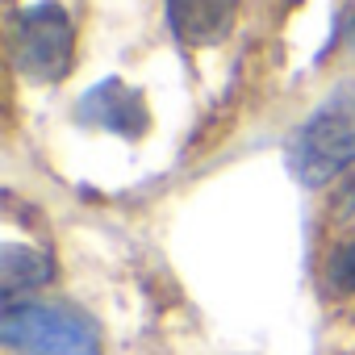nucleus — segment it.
Masks as SVG:
<instances>
[{"label": "nucleus", "mask_w": 355, "mask_h": 355, "mask_svg": "<svg viewBox=\"0 0 355 355\" xmlns=\"http://www.w3.org/2000/svg\"><path fill=\"white\" fill-rule=\"evenodd\" d=\"M0 338L21 355H101L92 318L46 301H9L0 318Z\"/></svg>", "instance_id": "nucleus-1"}, {"label": "nucleus", "mask_w": 355, "mask_h": 355, "mask_svg": "<svg viewBox=\"0 0 355 355\" xmlns=\"http://www.w3.org/2000/svg\"><path fill=\"white\" fill-rule=\"evenodd\" d=\"M71 59V21L55 5L26 9L13 26V63L30 80H59Z\"/></svg>", "instance_id": "nucleus-3"}, {"label": "nucleus", "mask_w": 355, "mask_h": 355, "mask_svg": "<svg viewBox=\"0 0 355 355\" xmlns=\"http://www.w3.org/2000/svg\"><path fill=\"white\" fill-rule=\"evenodd\" d=\"M51 259L38 255V251H26V247H5L0 251V288L5 297H17L26 288H42L51 280Z\"/></svg>", "instance_id": "nucleus-6"}, {"label": "nucleus", "mask_w": 355, "mask_h": 355, "mask_svg": "<svg viewBox=\"0 0 355 355\" xmlns=\"http://www.w3.org/2000/svg\"><path fill=\"white\" fill-rule=\"evenodd\" d=\"M330 284L338 293H355V239H347L330 251Z\"/></svg>", "instance_id": "nucleus-7"}, {"label": "nucleus", "mask_w": 355, "mask_h": 355, "mask_svg": "<svg viewBox=\"0 0 355 355\" xmlns=\"http://www.w3.org/2000/svg\"><path fill=\"white\" fill-rule=\"evenodd\" d=\"M80 117L92 121V125H101V130L125 134V138H134V134L146 130V113H142L138 92H130V88L117 84V80H105L101 88H92V92L84 96V105H80Z\"/></svg>", "instance_id": "nucleus-5"}, {"label": "nucleus", "mask_w": 355, "mask_h": 355, "mask_svg": "<svg viewBox=\"0 0 355 355\" xmlns=\"http://www.w3.org/2000/svg\"><path fill=\"white\" fill-rule=\"evenodd\" d=\"M239 0H167V21L193 46L222 42L234 26Z\"/></svg>", "instance_id": "nucleus-4"}, {"label": "nucleus", "mask_w": 355, "mask_h": 355, "mask_svg": "<svg viewBox=\"0 0 355 355\" xmlns=\"http://www.w3.org/2000/svg\"><path fill=\"white\" fill-rule=\"evenodd\" d=\"M351 159H355V88H338L297 130L288 146V167L301 184H326Z\"/></svg>", "instance_id": "nucleus-2"}]
</instances>
